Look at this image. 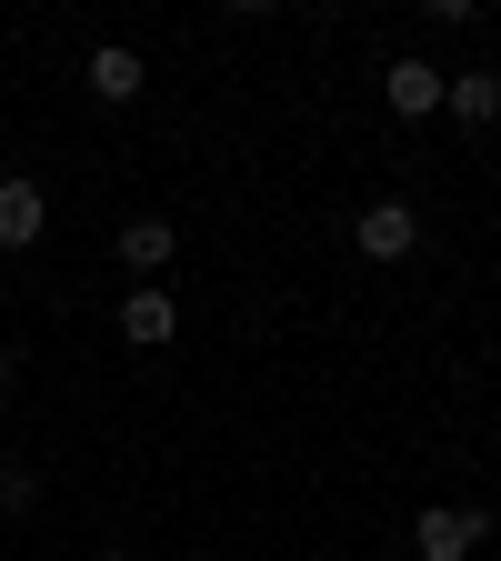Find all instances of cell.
I'll use <instances>...</instances> for the list:
<instances>
[{"instance_id": "6da1fadb", "label": "cell", "mask_w": 501, "mask_h": 561, "mask_svg": "<svg viewBox=\"0 0 501 561\" xmlns=\"http://www.w3.org/2000/svg\"><path fill=\"white\" fill-rule=\"evenodd\" d=\"M481 531H491L481 512L442 502V512H421V522H411V551H421V561H471V551H481Z\"/></svg>"}, {"instance_id": "7a4b0ae2", "label": "cell", "mask_w": 501, "mask_h": 561, "mask_svg": "<svg viewBox=\"0 0 501 561\" xmlns=\"http://www.w3.org/2000/svg\"><path fill=\"white\" fill-rule=\"evenodd\" d=\"M351 241H362V261H411L421 251V221H411V201H372Z\"/></svg>"}, {"instance_id": "3957f363", "label": "cell", "mask_w": 501, "mask_h": 561, "mask_svg": "<svg viewBox=\"0 0 501 561\" xmlns=\"http://www.w3.org/2000/svg\"><path fill=\"white\" fill-rule=\"evenodd\" d=\"M171 331H181V311H171V291H161V280H140V291L121 301V341H130V351H161Z\"/></svg>"}, {"instance_id": "277c9868", "label": "cell", "mask_w": 501, "mask_h": 561, "mask_svg": "<svg viewBox=\"0 0 501 561\" xmlns=\"http://www.w3.org/2000/svg\"><path fill=\"white\" fill-rule=\"evenodd\" d=\"M50 221V191L41 181H0V251H31Z\"/></svg>"}, {"instance_id": "5b68a950", "label": "cell", "mask_w": 501, "mask_h": 561, "mask_svg": "<svg viewBox=\"0 0 501 561\" xmlns=\"http://www.w3.org/2000/svg\"><path fill=\"white\" fill-rule=\"evenodd\" d=\"M81 81H91V101H140V50L101 41V50L81 60Z\"/></svg>"}, {"instance_id": "8992f818", "label": "cell", "mask_w": 501, "mask_h": 561, "mask_svg": "<svg viewBox=\"0 0 501 561\" xmlns=\"http://www.w3.org/2000/svg\"><path fill=\"white\" fill-rule=\"evenodd\" d=\"M442 81H452V70H432V60H391V81H382V91H391L401 121H421V111H442Z\"/></svg>"}, {"instance_id": "52a82bcc", "label": "cell", "mask_w": 501, "mask_h": 561, "mask_svg": "<svg viewBox=\"0 0 501 561\" xmlns=\"http://www.w3.org/2000/svg\"><path fill=\"white\" fill-rule=\"evenodd\" d=\"M442 111H452V121H471V130H481V121H491V111H501V81H491V70H452V81H442Z\"/></svg>"}, {"instance_id": "ba28073f", "label": "cell", "mask_w": 501, "mask_h": 561, "mask_svg": "<svg viewBox=\"0 0 501 561\" xmlns=\"http://www.w3.org/2000/svg\"><path fill=\"white\" fill-rule=\"evenodd\" d=\"M171 251H181V241H171V221H130V231H121V261H130L140 280H161V271H171Z\"/></svg>"}, {"instance_id": "9c48e42d", "label": "cell", "mask_w": 501, "mask_h": 561, "mask_svg": "<svg viewBox=\"0 0 501 561\" xmlns=\"http://www.w3.org/2000/svg\"><path fill=\"white\" fill-rule=\"evenodd\" d=\"M41 502V471H0V512H31Z\"/></svg>"}, {"instance_id": "30bf717a", "label": "cell", "mask_w": 501, "mask_h": 561, "mask_svg": "<svg viewBox=\"0 0 501 561\" xmlns=\"http://www.w3.org/2000/svg\"><path fill=\"white\" fill-rule=\"evenodd\" d=\"M101 561H140V551H101Z\"/></svg>"}, {"instance_id": "8fae6325", "label": "cell", "mask_w": 501, "mask_h": 561, "mask_svg": "<svg viewBox=\"0 0 501 561\" xmlns=\"http://www.w3.org/2000/svg\"><path fill=\"white\" fill-rule=\"evenodd\" d=\"M0 411H11V401H0Z\"/></svg>"}]
</instances>
